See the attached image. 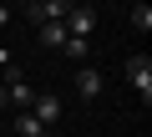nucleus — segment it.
Listing matches in <instances>:
<instances>
[{
	"mask_svg": "<svg viewBox=\"0 0 152 137\" xmlns=\"http://www.w3.org/2000/svg\"><path fill=\"white\" fill-rule=\"evenodd\" d=\"M10 61H15V51H10V46H0V71H10Z\"/></svg>",
	"mask_w": 152,
	"mask_h": 137,
	"instance_id": "obj_11",
	"label": "nucleus"
},
{
	"mask_svg": "<svg viewBox=\"0 0 152 137\" xmlns=\"http://www.w3.org/2000/svg\"><path fill=\"white\" fill-rule=\"evenodd\" d=\"M31 117H36L41 127H51V122L61 117V97H46V92H36V102H31Z\"/></svg>",
	"mask_w": 152,
	"mask_h": 137,
	"instance_id": "obj_5",
	"label": "nucleus"
},
{
	"mask_svg": "<svg viewBox=\"0 0 152 137\" xmlns=\"http://www.w3.org/2000/svg\"><path fill=\"white\" fill-rule=\"evenodd\" d=\"M76 92L81 97H102V71L96 66H81V71H76Z\"/></svg>",
	"mask_w": 152,
	"mask_h": 137,
	"instance_id": "obj_6",
	"label": "nucleus"
},
{
	"mask_svg": "<svg viewBox=\"0 0 152 137\" xmlns=\"http://www.w3.org/2000/svg\"><path fill=\"white\" fill-rule=\"evenodd\" d=\"M61 51H66L71 61H81V56L91 51V41H81V36H66V46H61Z\"/></svg>",
	"mask_w": 152,
	"mask_h": 137,
	"instance_id": "obj_9",
	"label": "nucleus"
},
{
	"mask_svg": "<svg viewBox=\"0 0 152 137\" xmlns=\"http://www.w3.org/2000/svg\"><path fill=\"white\" fill-rule=\"evenodd\" d=\"M132 31H152V5H132Z\"/></svg>",
	"mask_w": 152,
	"mask_h": 137,
	"instance_id": "obj_10",
	"label": "nucleus"
},
{
	"mask_svg": "<svg viewBox=\"0 0 152 137\" xmlns=\"http://www.w3.org/2000/svg\"><path fill=\"white\" fill-rule=\"evenodd\" d=\"M41 46H66V26H61V21L41 26Z\"/></svg>",
	"mask_w": 152,
	"mask_h": 137,
	"instance_id": "obj_8",
	"label": "nucleus"
},
{
	"mask_svg": "<svg viewBox=\"0 0 152 137\" xmlns=\"http://www.w3.org/2000/svg\"><path fill=\"white\" fill-rule=\"evenodd\" d=\"M66 0H31V5H20V21H31L36 31L41 26H51V21H66Z\"/></svg>",
	"mask_w": 152,
	"mask_h": 137,
	"instance_id": "obj_1",
	"label": "nucleus"
},
{
	"mask_svg": "<svg viewBox=\"0 0 152 137\" xmlns=\"http://www.w3.org/2000/svg\"><path fill=\"white\" fill-rule=\"evenodd\" d=\"M10 21H15V10H10V5H0V31H5Z\"/></svg>",
	"mask_w": 152,
	"mask_h": 137,
	"instance_id": "obj_12",
	"label": "nucleus"
},
{
	"mask_svg": "<svg viewBox=\"0 0 152 137\" xmlns=\"http://www.w3.org/2000/svg\"><path fill=\"white\" fill-rule=\"evenodd\" d=\"M61 26H66V36H81V41H91V31H96V10H91V5H71Z\"/></svg>",
	"mask_w": 152,
	"mask_h": 137,
	"instance_id": "obj_3",
	"label": "nucleus"
},
{
	"mask_svg": "<svg viewBox=\"0 0 152 137\" xmlns=\"http://www.w3.org/2000/svg\"><path fill=\"white\" fill-rule=\"evenodd\" d=\"M0 92H5V107H15V112H31V102H36V86L26 76H10Z\"/></svg>",
	"mask_w": 152,
	"mask_h": 137,
	"instance_id": "obj_4",
	"label": "nucleus"
},
{
	"mask_svg": "<svg viewBox=\"0 0 152 137\" xmlns=\"http://www.w3.org/2000/svg\"><path fill=\"white\" fill-rule=\"evenodd\" d=\"M15 132H20V137H46V127H41L31 112H15Z\"/></svg>",
	"mask_w": 152,
	"mask_h": 137,
	"instance_id": "obj_7",
	"label": "nucleus"
},
{
	"mask_svg": "<svg viewBox=\"0 0 152 137\" xmlns=\"http://www.w3.org/2000/svg\"><path fill=\"white\" fill-rule=\"evenodd\" d=\"M127 81L142 97V107L152 102V56H127Z\"/></svg>",
	"mask_w": 152,
	"mask_h": 137,
	"instance_id": "obj_2",
	"label": "nucleus"
}]
</instances>
